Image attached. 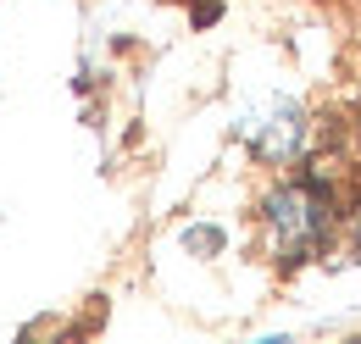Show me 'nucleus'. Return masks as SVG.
<instances>
[{"instance_id": "1", "label": "nucleus", "mask_w": 361, "mask_h": 344, "mask_svg": "<svg viewBox=\"0 0 361 344\" xmlns=\"http://www.w3.org/2000/svg\"><path fill=\"white\" fill-rule=\"evenodd\" d=\"M267 222H272V233H278V245H283V256H300L322 233V200H317L306 183H289V189H278L267 200Z\"/></svg>"}]
</instances>
